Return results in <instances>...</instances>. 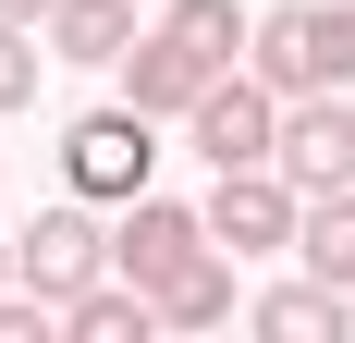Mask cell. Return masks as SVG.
I'll return each instance as SVG.
<instances>
[{"label":"cell","mask_w":355,"mask_h":343,"mask_svg":"<svg viewBox=\"0 0 355 343\" xmlns=\"http://www.w3.org/2000/svg\"><path fill=\"white\" fill-rule=\"evenodd\" d=\"M0 282H12V233H0Z\"/></svg>","instance_id":"cell-17"},{"label":"cell","mask_w":355,"mask_h":343,"mask_svg":"<svg viewBox=\"0 0 355 343\" xmlns=\"http://www.w3.org/2000/svg\"><path fill=\"white\" fill-rule=\"evenodd\" d=\"M110 270V233H98V196H62V208H37L25 233H12V282H37L49 307H73L86 282Z\"/></svg>","instance_id":"cell-2"},{"label":"cell","mask_w":355,"mask_h":343,"mask_svg":"<svg viewBox=\"0 0 355 343\" xmlns=\"http://www.w3.org/2000/svg\"><path fill=\"white\" fill-rule=\"evenodd\" d=\"M257 331H270V343H343L355 331V294L306 270V282H282V294H257Z\"/></svg>","instance_id":"cell-10"},{"label":"cell","mask_w":355,"mask_h":343,"mask_svg":"<svg viewBox=\"0 0 355 343\" xmlns=\"http://www.w3.org/2000/svg\"><path fill=\"white\" fill-rule=\"evenodd\" d=\"M294 258H306L319 282H343V294H355V184L306 196V221H294Z\"/></svg>","instance_id":"cell-14"},{"label":"cell","mask_w":355,"mask_h":343,"mask_svg":"<svg viewBox=\"0 0 355 343\" xmlns=\"http://www.w3.org/2000/svg\"><path fill=\"white\" fill-rule=\"evenodd\" d=\"M0 12H12V25H49V0H0Z\"/></svg>","instance_id":"cell-16"},{"label":"cell","mask_w":355,"mask_h":343,"mask_svg":"<svg viewBox=\"0 0 355 343\" xmlns=\"http://www.w3.org/2000/svg\"><path fill=\"white\" fill-rule=\"evenodd\" d=\"M135 49V0H49V62H123Z\"/></svg>","instance_id":"cell-11"},{"label":"cell","mask_w":355,"mask_h":343,"mask_svg":"<svg viewBox=\"0 0 355 343\" xmlns=\"http://www.w3.org/2000/svg\"><path fill=\"white\" fill-rule=\"evenodd\" d=\"M147 160H159V135H147L135 99H123V110H86V123L62 135V184H73V196H98V208L147 196Z\"/></svg>","instance_id":"cell-3"},{"label":"cell","mask_w":355,"mask_h":343,"mask_svg":"<svg viewBox=\"0 0 355 343\" xmlns=\"http://www.w3.org/2000/svg\"><path fill=\"white\" fill-rule=\"evenodd\" d=\"M245 74L270 99H319V86H355V0H270L245 37Z\"/></svg>","instance_id":"cell-1"},{"label":"cell","mask_w":355,"mask_h":343,"mask_svg":"<svg viewBox=\"0 0 355 343\" xmlns=\"http://www.w3.org/2000/svg\"><path fill=\"white\" fill-rule=\"evenodd\" d=\"M294 221H306V196L282 184V160H245L209 184V245H233V258H270V245H294Z\"/></svg>","instance_id":"cell-5"},{"label":"cell","mask_w":355,"mask_h":343,"mask_svg":"<svg viewBox=\"0 0 355 343\" xmlns=\"http://www.w3.org/2000/svg\"><path fill=\"white\" fill-rule=\"evenodd\" d=\"M159 37H184L209 74H233V62H245V37H257V12H245V0H172V12H159Z\"/></svg>","instance_id":"cell-13"},{"label":"cell","mask_w":355,"mask_h":343,"mask_svg":"<svg viewBox=\"0 0 355 343\" xmlns=\"http://www.w3.org/2000/svg\"><path fill=\"white\" fill-rule=\"evenodd\" d=\"M270 160H282L294 196H331V184H355V99L343 86H319V99H282V135H270Z\"/></svg>","instance_id":"cell-4"},{"label":"cell","mask_w":355,"mask_h":343,"mask_svg":"<svg viewBox=\"0 0 355 343\" xmlns=\"http://www.w3.org/2000/svg\"><path fill=\"white\" fill-rule=\"evenodd\" d=\"M184 135H196L209 172H245V160H270V135H282V99H270L257 74H209V99L184 110Z\"/></svg>","instance_id":"cell-6"},{"label":"cell","mask_w":355,"mask_h":343,"mask_svg":"<svg viewBox=\"0 0 355 343\" xmlns=\"http://www.w3.org/2000/svg\"><path fill=\"white\" fill-rule=\"evenodd\" d=\"M37 62H49V49H37V37L0 12V110H25V99H37Z\"/></svg>","instance_id":"cell-15"},{"label":"cell","mask_w":355,"mask_h":343,"mask_svg":"<svg viewBox=\"0 0 355 343\" xmlns=\"http://www.w3.org/2000/svg\"><path fill=\"white\" fill-rule=\"evenodd\" d=\"M123 99H135L147 123H172V110H196V99H209V62H196L184 37H159V25H147L135 49H123Z\"/></svg>","instance_id":"cell-8"},{"label":"cell","mask_w":355,"mask_h":343,"mask_svg":"<svg viewBox=\"0 0 355 343\" xmlns=\"http://www.w3.org/2000/svg\"><path fill=\"white\" fill-rule=\"evenodd\" d=\"M233 270H245L233 245H196V258H184V270L147 294V307H159V331H220V319L245 307V294H233Z\"/></svg>","instance_id":"cell-9"},{"label":"cell","mask_w":355,"mask_h":343,"mask_svg":"<svg viewBox=\"0 0 355 343\" xmlns=\"http://www.w3.org/2000/svg\"><path fill=\"white\" fill-rule=\"evenodd\" d=\"M196 245H209V208H172V196H123V221H110V270L159 294V282H172L184 258H196Z\"/></svg>","instance_id":"cell-7"},{"label":"cell","mask_w":355,"mask_h":343,"mask_svg":"<svg viewBox=\"0 0 355 343\" xmlns=\"http://www.w3.org/2000/svg\"><path fill=\"white\" fill-rule=\"evenodd\" d=\"M62 331H73V343H147V331H159V307H147V282L98 270V282H86V294L62 307Z\"/></svg>","instance_id":"cell-12"}]
</instances>
